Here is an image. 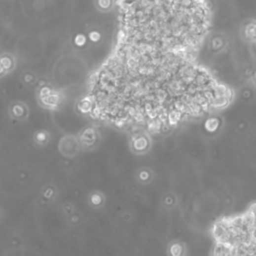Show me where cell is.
Wrapping results in <instances>:
<instances>
[{"mask_svg": "<svg viewBox=\"0 0 256 256\" xmlns=\"http://www.w3.org/2000/svg\"><path fill=\"white\" fill-rule=\"evenodd\" d=\"M211 235L212 256H256V217L246 210L217 219Z\"/></svg>", "mask_w": 256, "mask_h": 256, "instance_id": "cell-1", "label": "cell"}, {"mask_svg": "<svg viewBox=\"0 0 256 256\" xmlns=\"http://www.w3.org/2000/svg\"><path fill=\"white\" fill-rule=\"evenodd\" d=\"M36 101L44 110L57 111L62 106L63 98L58 90L42 85L36 90Z\"/></svg>", "mask_w": 256, "mask_h": 256, "instance_id": "cell-2", "label": "cell"}, {"mask_svg": "<svg viewBox=\"0 0 256 256\" xmlns=\"http://www.w3.org/2000/svg\"><path fill=\"white\" fill-rule=\"evenodd\" d=\"M152 137L145 130L134 131L128 137V148L133 155H146L150 152V150L152 149Z\"/></svg>", "mask_w": 256, "mask_h": 256, "instance_id": "cell-3", "label": "cell"}, {"mask_svg": "<svg viewBox=\"0 0 256 256\" xmlns=\"http://www.w3.org/2000/svg\"><path fill=\"white\" fill-rule=\"evenodd\" d=\"M82 152H93L99 148L102 141L100 130L94 125H87L77 133Z\"/></svg>", "mask_w": 256, "mask_h": 256, "instance_id": "cell-4", "label": "cell"}, {"mask_svg": "<svg viewBox=\"0 0 256 256\" xmlns=\"http://www.w3.org/2000/svg\"><path fill=\"white\" fill-rule=\"evenodd\" d=\"M58 153L66 159H74L82 152L76 133H66L62 135L57 143Z\"/></svg>", "mask_w": 256, "mask_h": 256, "instance_id": "cell-5", "label": "cell"}, {"mask_svg": "<svg viewBox=\"0 0 256 256\" xmlns=\"http://www.w3.org/2000/svg\"><path fill=\"white\" fill-rule=\"evenodd\" d=\"M7 114L10 120L15 122H25L29 119L31 109L28 103L23 100H13L7 107Z\"/></svg>", "mask_w": 256, "mask_h": 256, "instance_id": "cell-6", "label": "cell"}, {"mask_svg": "<svg viewBox=\"0 0 256 256\" xmlns=\"http://www.w3.org/2000/svg\"><path fill=\"white\" fill-rule=\"evenodd\" d=\"M59 188L53 183V182H48L44 184L39 192V201L43 206H49L54 204L59 197Z\"/></svg>", "mask_w": 256, "mask_h": 256, "instance_id": "cell-7", "label": "cell"}, {"mask_svg": "<svg viewBox=\"0 0 256 256\" xmlns=\"http://www.w3.org/2000/svg\"><path fill=\"white\" fill-rule=\"evenodd\" d=\"M133 177H134V180L136 181V183H138L139 185L147 186V185L151 184L154 181L155 171L150 166L142 165V166L137 167L134 170Z\"/></svg>", "mask_w": 256, "mask_h": 256, "instance_id": "cell-8", "label": "cell"}, {"mask_svg": "<svg viewBox=\"0 0 256 256\" xmlns=\"http://www.w3.org/2000/svg\"><path fill=\"white\" fill-rule=\"evenodd\" d=\"M107 195L100 189H92L86 195V202L89 208L93 210H101L107 205Z\"/></svg>", "mask_w": 256, "mask_h": 256, "instance_id": "cell-9", "label": "cell"}, {"mask_svg": "<svg viewBox=\"0 0 256 256\" xmlns=\"http://www.w3.org/2000/svg\"><path fill=\"white\" fill-rule=\"evenodd\" d=\"M31 139L35 147L45 148L52 141V134L46 128H39L33 132Z\"/></svg>", "mask_w": 256, "mask_h": 256, "instance_id": "cell-10", "label": "cell"}, {"mask_svg": "<svg viewBox=\"0 0 256 256\" xmlns=\"http://www.w3.org/2000/svg\"><path fill=\"white\" fill-rule=\"evenodd\" d=\"M166 256H187L188 249L185 242L179 239H172L166 245Z\"/></svg>", "mask_w": 256, "mask_h": 256, "instance_id": "cell-11", "label": "cell"}, {"mask_svg": "<svg viewBox=\"0 0 256 256\" xmlns=\"http://www.w3.org/2000/svg\"><path fill=\"white\" fill-rule=\"evenodd\" d=\"M179 203V199L177 194L174 191H166L162 194L160 198V204L163 209L167 211L174 210Z\"/></svg>", "mask_w": 256, "mask_h": 256, "instance_id": "cell-12", "label": "cell"}, {"mask_svg": "<svg viewBox=\"0 0 256 256\" xmlns=\"http://www.w3.org/2000/svg\"><path fill=\"white\" fill-rule=\"evenodd\" d=\"M0 63L2 64L5 71L7 72V74L9 75L16 69L17 59L10 52H3L0 54Z\"/></svg>", "mask_w": 256, "mask_h": 256, "instance_id": "cell-13", "label": "cell"}, {"mask_svg": "<svg viewBox=\"0 0 256 256\" xmlns=\"http://www.w3.org/2000/svg\"><path fill=\"white\" fill-rule=\"evenodd\" d=\"M95 9L100 13H109L115 9L116 0H93Z\"/></svg>", "mask_w": 256, "mask_h": 256, "instance_id": "cell-14", "label": "cell"}, {"mask_svg": "<svg viewBox=\"0 0 256 256\" xmlns=\"http://www.w3.org/2000/svg\"><path fill=\"white\" fill-rule=\"evenodd\" d=\"M64 220H65L66 225L69 228L74 229V228H78L79 226L82 225V223H83V216L79 212V210H77L76 212H74L73 214L65 217Z\"/></svg>", "mask_w": 256, "mask_h": 256, "instance_id": "cell-15", "label": "cell"}, {"mask_svg": "<svg viewBox=\"0 0 256 256\" xmlns=\"http://www.w3.org/2000/svg\"><path fill=\"white\" fill-rule=\"evenodd\" d=\"M77 210H78L77 206L75 205L74 202L71 201V200H65L60 205V211H61V214L64 218L73 214L74 212H76Z\"/></svg>", "mask_w": 256, "mask_h": 256, "instance_id": "cell-16", "label": "cell"}, {"mask_svg": "<svg viewBox=\"0 0 256 256\" xmlns=\"http://www.w3.org/2000/svg\"><path fill=\"white\" fill-rule=\"evenodd\" d=\"M20 80L23 83V85H25L27 87H31L36 84V81H37V76H36L32 71H24L20 76Z\"/></svg>", "mask_w": 256, "mask_h": 256, "instance_id": "cell-17", "label": "cell"}, {"mask_svg": "<svg viewBox=\"0 0 256 256\" xmlns=\"http://www.w3.org/2000/svg\"><path fill=\"white\" fill-rule=\"evenodd\" d=\"M219 124L220 123H219V120L217 118L211 117V118L207 119V121L205 122V128L209 132H215L217 130V127Z\"/></svg>", "mask_w": 256, "mask_h": 256, "instance_id": "cell-18", "label": "cell"}, {"mask_svg": "<svg viewBox=\"0 0 256 256\" xmlns=\"http://www.w3.org/2000/svg\"><path fill=\"white\" fill-rule=\"evenodd\" d=\"M246 211H247L248 213H250L251 215H253V216L256 217V200L252 201V202L247 206Z\"/></svg>", "mask_w": 256, "mask_h": 256, "instance_id": "cell-19", "label": "cell"}, {"mask_svg": "<svg viewBox=\"0 0 256 256\" xmlns=\"http://www.w3.org/2000/svg\"><path fill=\"white\" fill-rule=\"evenodd\" d=\"M6 76H8L7 72L5 71V69H4V67L2 66V64L0 63V79H2V78H4V77H6Z\"/></svg>", "mask_w": 256, "mask_h": 256, "instance_id": "cell-20", "label": "cell"}, {"mask_svg": "<svg viewBox=\"0 0 256 256\" xmlns=\"http://www.w3.org/2000/svg\"><path fill=\"white\" fill-rule=\"evenodd\" d=\"M90 38H91L92 41L96 42V41H98L100 39V34L98 32H92L90 34Z\"/></svg>", "mask_w": 256, "mask_h": 256, "instance_id": "cell-21", "label": "cell"}, {"mask_svg": "<svg viewBox=\"0 0 256 256\" xmlns=\"http://www.w3.org/2000/svg\"><path fill=\"white\" fill-rule=\"evenodd\" d=\"M1 215H2V209L0 207V218H1Z\"/></svg>", "mask_w": 256, "mask_h": 256, "instance_id": "cell-22", "label": "cell"}]
</instances>
